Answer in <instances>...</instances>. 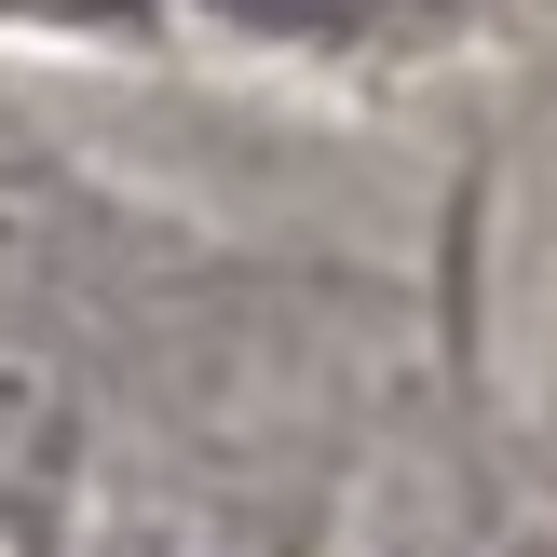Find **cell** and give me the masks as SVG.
Masks as SVG:
<instances>
[{"mask_svg": "<svg viewBox=\"0 0 557 557\" xmlns=\"http://www.w3.org/2000/svg\"><path fill=\"white\" fill-rule=\"evenodd\" d=\"M177 0H0V27H54V41H163Z\"/></svg>", "mask_w": 557, "mask_h": 557, "instance_id": "7a4b0ae2", "label": "cell"}, {"mask_svg": "<svg viewBox=\"0 0 557 557\" xmlns=\"http://www.w3.org/2000/svg\"><path fill=\"white\" fill-rule=\"evenodd\" d=\"M190 14L259 54H299V69H435V54L490 41L504 0H190Z\"/></svg>", "mask_w": 557, "mask_h": 557, "instance_id": "6da1fadb", "label": "cell"}]
</instances>
